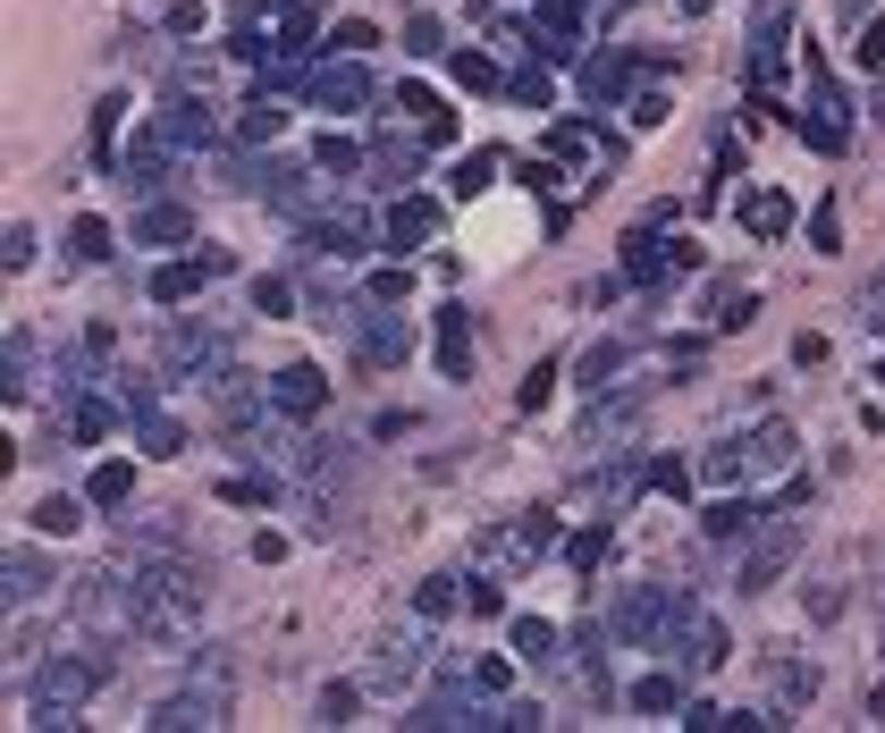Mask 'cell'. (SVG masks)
<instances>
[{
	"label": "cell",
	"instance_id": "obj_26",
	"mask_svg": "<svg viewBox=\"0 0 885 733\" xmlns=\"http://www.w3.org/2000/svg\"><path fill=\"white\" fill-rule=\"evenodd\" d=\"M144 447H153V455H178V422H160V414H144Z\"/></svg>",
	"mask_w": 885,
	"mask_h": 733
},
{
	"label": "cell",
	"instance_id": "obj_4",
	"mask_svg": "<svg viewBox=\"0 0 885 733\" xmlns=\"http://www.w3.org/2000/svg\"><path fill=\"white\" fill-rule=\"evenodd\" d=\"M683 261H692V245H675V254H658V236H632V245H625V270L641 279V288H666Z\"/></svg>",
	"mask_w": 885,
	"mask_h": 733
},
{
	"label": "cell",
	"instance_id": "obj_15",
	"mask_svg": "<svg viewBox=\"0 0 885 733\" xmlns=\"http://www.w3.org/2000/svg\"><path fill=\"white\" fill-rule=\"evenodd\" d=\"M68 254H76V261H101V254H110V228H101V220H76V228H68Z\"/></svg>",
	"mask_w": 885,
	"mask_h": 733
},
{
	"label": "cell",
	"instance_id": "obj_32",
	"mask_svg": "<svg viewBox=\"0 0 885 733\" xmlns=\"http://www.w3.org/2000/svg\"><path fill=\"white\" fill-rule=\"evenodd\" d=\"M650 480H658L666 498H683V489H692V473H683V464H650Z\"/></svg>",
	"mask_w": 885,
	"mask_h": 733
},
{
	"label": "cell",
	"instance_id": "obj_20",
	"mask_svg": "<svg viewBox=\"0 0 885 733\" xmlns=\"http://www.w3.org/2000/svg\"><path fill=\"white\" fill-rule=\"evenodd\" d=\"M76 523H85V514L68 506V498H51V506H34V532H76Z\"/></svg>",
	"mask_w": 885,
	"mask_h": 733
},
{
	"label": "cell",
	"instance_id": "obj_23",
	"mask_svg": "<svg viewBox=\"0 0 885 733\" xmlns=\"http://www.w3.org/2000/svg\"><path fill=\"white\" fill-rule=\"evenodd\" d=\"M599 557H607V523H599V532H582V540H573V574H591Z\"/></svg>",
	"mask_w": 885,
	"mask_h": 733
},
{
	"label": "cell",
	"instance_id": "obj_6",
	"mask_svg": "<svg viewBox=\"0 0 885 733\" xmlns=\"http://www.w3.org/2000/svg\"><path fill=\"white\" fill-rule=\"evenodd\" d=\"M439 371L447 380L473 371V338H464V313H456V304H439Z\"/></svg>",
	"mask_w": 885,
	"mask_h": 733
},
{
	"label": "cell",
	"instance_id": "obj_33",
	"mask_svg": "<svg viewBox=\"0 0 885 733\" xmlns=\"http://www.w3.org/2000/svg\"><path fill=\"white\" fill-rule=\"evenodd\" d=\"M860 60H877V68H885V17L869 26V42H860Z\"/></svg>",
	"mask_w": 885,
	"mask_h": 733
},
{
	"label": "cell",
	"instance_id": "obj_1",
	"mask_svg": "<svg viewBox=\"0 0 885 733\" xmlns=\"http://www.w3.org/2000/svg\"><path fill=\"white\" fill-rule=\"evenodd\" d=\"M94 692H101V658H43V674H34V700L43 708L94 700Z\"/></svg>",
	"mask_w": 885,
	"mask_h": 733
},
{
	"label": "cell",
	"instance_id": "obj_14",
	"mask_svg": "<svg viewBox=\"0 0 885 733\" xmlns=\"http://www.w3.org/2000/svg\"><path fill=\"white\" fill-rule=\"evenodd\" d=\"M514 649H523L532 667H548V658H557V633H548L540 615H523V624H514Z\"/></svg>",
	"mask_w": 885,
	"mask_h": 733
},
{
	"label": "cell",
	"instance_id": "obj_16",
	"mask_svg": "<svg viewBox=\"0 0 885 733\" xmlns=\"http://www.w3.org/2000/svg\"><path fill=\"white\" fill-rule=\"evenodd\" d=\"M489 178H498V152H464L456 160V194H481Z\"/></svg>",
	"mask_w": 885,
	"mask_h": 733
},
{
	"label": "cell",
	"instance_id": "obj_19",
	"mask_svg": "<svg viewBox=\"0 0 885 733\" xmlns=\"http://www.w3.org/2000/svg\"><path fill=\"white\" fill-rule=\"evenodd\" d=\"M253 304H262L270 320H287V313H295V295H287V279H253Z\"/></svg>",
	"mask_w": 885,
	"mask_h": 733
},
{
	"label": "cell",
	"instance_id": "obj_24",
	"mask_svg": "<svg viewBox=\"0 0 885 733\" xmlns=\"http://www.w3.org/2000/svg\"><path fill=\"white\" fill-rule=\"evenodd\" d=\"M632 708H675V683H666V674H650V683H632Z\"/></svg>",
	"mask_w": 885,
	"mask_h": 733
},
{
	"label": "cell",
	"instance_id": "obj_22",
	"mask_svg": "<svg viewBox=\"0 0 885 733\" xmlns=\"http://www.w3.org/2000/svg\"><path fill=\"white\" fill-rule=\"evenodd\" d=\"M456 85H498V68L481 60V51H456Z\"/></svg>",
	"mask_w": 885,
	"mask_h": 733
},
{
	"label": "cell",
	"instance_id": "obj_17",
	"mask_svg": "<svg viewBox=\"0 0 885 733\" xmlns=\"http://www.w3.org/2000/svg\"><path fill=\"white\" fill-rule=\"evenodd\" d=\"M363 354H372V363H397V354H405V320H379L372 338H363Z\"/></svg>",
	"mask_w": 885,
	"mask_h": 733
},
{
	"label": "cell",
	"instance_id": "obj_29",
	"mask_svg": "<svg viewBox=\"0 0 885 733\" xmlns=\"http://www.w3.org/2000/svg\"><path fill=\"white\" fill-rule=\"evenodd\" d=\"M413 607H422V615H447V607H456V590H447V582H422V590H413Z\"/></svg>",
	"mask_w": 885,
	"mask_h": 733
},
{
	"label": "cell",
	"instance_id": "obj_10",
	"mask_svg": "<svg viewBox=\"0 0 885 733\" xmlns=\"http://www.w3.org/2000/svg\"><path fill=\"white\" fill-rule=\"evenodd\" d=\"M135 236H144V245H178V236H194V220L178 211V203H144V220H135Z\"/></svg>",
	"mask_w": 885,
	"mask_h": 733
},
{
	"label": "cell",
	"instance_id": "obj_12",
	"mask_svg": "<svg viewBox=\"0 0 885 733\" xmlns=\"http://www.w3.org/2000/svg\"><path fill=\"white\" fill-rule=\"evenodd\" d=\"M742 228H751V236H785L792 203H785V194H751V203H742Z\"/></svg>",
	"mask_w": 885,
	"mask_h": 733
},
{
	"label": "cell",
	"instance_id": "obj_2",
	"mask_svg": "<svg viewBox=\"0 0 885 733\" xmlns=\"http://www.w3.org/2000/svg\"><path fill=\"white\" fill-rule=\"evenodd\" d=\"M540 540H548V514H523V523H514V532H498V540L481 532V565H489V574H514V565H523Z\"/></svg>",
	"mask_w": 885,
	"mask_h": 733
},
{
	"label": "cell",
	"instance_id": "obj_9",
	"mask_svg": "<svg viewBox=\"0 0 885 733\" xmlns=\"http://www.w3.org/2000/svg\"><path fill=\"white\" fill-rule=\"evenodd\" d=\"M203 279H211V261H203V254H194V261H169V270H153V295H160V304H186Z\"/></svg>",
	"mask_w": 885,
	"mask_h": 733
},
{
	"label": "cell",
	"instance_id": "obj_8",
	"mask_svg": "<svg viewBox=\"0 0 885 733\" xmlns=\"http://www.w3.org/2000/svg\"><path fill=\"white\" fill-rule=\"evenodd\" d=\"M431 228H439V211H431V203H397V211H388L397 254H422V236H431Z\"/></svg>",
	"mask_w": 885,
	"mask_h": 733
},
{
	"label": "cell",
	"instance_id": "obj_31",
	"mask_svg": "<svg viewBox=\"0 0 885 733\" xmlns=\"http://www.w3.org/2000/svg\"><path fill=\"white\" fill-rule=\"evenodd\" d=\"M354 160H363V152H354L347 135H329V144H320V169H354Z\"/></svg>",
	"mask_w": 885,
	"mask_h": 733
},
{
	"label": "cell",
	"instance_id": "obj_5",
	"mask_svg": "<svg viewBox=\"0 0 885 733\" xmlns=\"http://www.w3.org/2000/svg\"><path fill=\"white\" fill-rule=\"evenodd\" d=\"M320 396H329V388H320L313 363H295V371H279V380H270V405H279V414H320Z\"/></svg>",
	"mask_w": 885,
	"mask_h": 733
},
{
	"label": "cell",
	"instance_id": "obj_13",
	"mask_svg": "<svg viewBox=\"0 0 885 733\" xmlns=\"http://www.w3.org/2000/svg\"><path fill=\"white\" fill-rule=\"evenodd\" d=\"M85 498H94V506H126V498H135V464H101V473L85 480Z\"/></svg>",
	"mask_w": 885,
	"mask_h": 733
},
{
	"label": "cell",
	"instance_id": "obj_18",
	"mask_svg": "<svg viewBox=\"0 0 885 733\" xmlns=\"http://www.w3.org/2000/svg\"><path fill=\"white\" fill-rule=\"evenodd\" d=\"M625 76H632V60H616V51H607V60H591V76H582V85H591V94H616V85H625Z\"/></svg>",
	"mask_w": 885,
	"mask_h": 733
},
{
	"label": "cell",
	"instance_id": "obj_25",
	"mask_svg": "<svg viewBox=\"0 0 885 733\" xmlns=\"http://www.w3.org/2000/svg\"><path fill=\"white\" fill-rule=\"evenodd\" d=\"M742 523H751V506H734V498H726V506H708V532H717V540H734Z\"/></svg>",
	"mask_w": 885,
	"mask_h": 733
},
{
	"label": "cell",
	"instance_id": "obj_27",
	"mask_svg": "<svg viewBox=\"0 0 885 733\" xmlns=\"http://www.w3.org/2000/svg\"><path fill=\"white\" fill-rule=\"evenodd\" d=\"M405 169H413V152H405V144H388V152H379V186H405Z\"/></svg>",
	"mask_w": 885,
	"mask_h": 733
},
{
	"label": "cell",
	"instance_id": "obj_28",
	"mask_svg": "<svg viewBox=\"0 0 885 733\" xmlns=\"http://www.w3.org/2000/svg\"><path fill=\"white\" fill-rule=\"evenodd\" d=\"M548 388H557V363H540L532 380H523V414H532V405H548Z\"/></svg>",
	"mask_w": 885,
	"mask_h": 733
},
{
	"label": "cell",
	"instance_id": "obj_7",
	"mask_svg": "<svg viewBox=\"0 0 885 733\" xmlns=\"http://www.w3.org/2000/svg\"><path fill=\"white\" fill-rule=\"evenodd\" d=\"M792 548H801V532H776L767 548H751V565H742V590H767V582L792 565Z\"/></svg>",
	"mask_w": 885,
	"mask_h": 733
},
{
	"label": "cell",
	"instance_id": "obj_3",
	"mask_svg": "<svg viewBox=\"0 0 885 733\" xmlns=\"http://www.w3.org/2000/svg\"><path fill=\"white\" fill-rule=\"evenodd\" d=\"M363 94H372V76H363V60H354V51H347L338 68H320V76H313V101H320V110H354Z\"/></svg>",
	"mask_w": 885,
	"mask_h": 733
},
{
	"label": "cell",
	"instance_id": "obj_30",
	"mask_svg": "<svg viewBox=\"0 0 885 733\" xmlns=\"http://www.w3.org/2000/svg\"><path fill=\"white\" fill-rule=\"evenodd\" d=\"M405 51H439V17H413V26H405Z\"/></svg>",
	"mask_w": 885,
	"mask_h": 733
},
{
	"label": "cell",
	"instance_id": "obj_34",
	"mask_svg": "<svg viewBox=\"0 0 885 733\" xmlns=\"http://www.w3.org/2000/svg\"><path fill=\"white\" fill-rule=\"evenodd\" d=\"M869 320H885V279H877V288H869Z\"/></svg>",
	"mask_w": 885,
	"mask_h": 733
},
{
	"label": "cell",
	"instance_id": "obj_11",
	"mask_svg": "<svg viewBox=\"0 0 885 733\" xmlns=\"http://www.w3.org/2000/svg\"><path fill=\"white\" fill-rule=\"evenodd\" d=\"M0 582H9V607H17V599H43V557H34V548H9Z\"/></svg>",
	"mask_w": 885,
	"mask_h": 733
},
{
	"label": "cell",
	"instance_id": "obj_21",
	"mask_svg": "<svg viewBox=\"0 0 885 733\" xmlns=\"http://www.w3.org/2000/svg\"><path fill=\"white\" fill-rule=\"evenodd\" d=\"M347 717H354V692H347V683H329V692H320V725H347Z\"/></svg>",
	"mask_w": 885,
	"mask_h": 733
}]
</instances>
